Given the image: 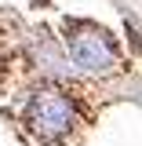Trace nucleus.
Wrapping results in <instances>:
<instances>
[{
  "label": "nucleus",
  "instance_id": "obj_2",
  "mask_svg": "<svg viewBox=\"0 0 142 146\" xmlns=\"http://www.w3.org/2000/svg\"><path fill=\"white\" fill-rule=\"evenodd\" d=\"M66 48H69L73 62L88 73H113L120 70V48L117 40L95 26V22H84V18H73L66 22Z\"/></svg>",
  "mask_w": 142,
  "mask_h": 146
},
{
  "label": "nucleus",
  "instance_id": "obj_1",
  "mask_svg": "<svg viewBox=\"0 0 142 146\" xmlns=\"http://www.w3.org/2000/svg\"><path fill=\"white\" fill-rule=\"evenodd\" d=\"M26 124L33 131V139H40V143H48V146L62 143L77 124V99L55 84L36 88L33 99L26 102Z\"/></svg>",
  "mask_w": 142,
  "mask_h": 146
}]
</instances>
